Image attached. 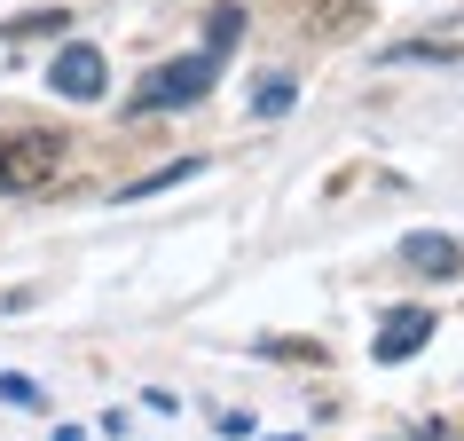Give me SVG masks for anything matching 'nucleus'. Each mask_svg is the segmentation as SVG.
<instances>
[{
  "mask_svg": "<svg viewBox=\"0 0 464 441\" xmlns=\"http://www.w3.org/2000/svg\"><path fill=\"white\" fill-rule=\"evenodd\" d=\"M237 32H245V0H213V16H205V48L228 55V48H237Z\"/></svg>",
  "mask_w": 464,
  "mask_h": 441,
  "instance_id": "nucleus-8",
  "label": "nucleus"
},
{
  "mask_svg": "<svg viewBox=\"0 0 464 441\" xmlns=\"http://www.w3.org/2000/svg\"><path fill=\"white\" fill-rule=\"evenodd\" d=\"M220 64L228 55H213V48H197V55H173V64H158V72L134 87V119H150V111H189V103H205L213 95V79H220Z\"/></svg>",
  "mask_w": 464,
  "mask_h": 441,
  "instance_id": "nucleus-1",
  "label": "nucleus"
},
{
  "mask_svg": "<svg viewBox=\"0 0 464 441\" xmlns=\"http://www.w3.org/2000/svg\"><path fill=\"white\" fill-rule=\"evenodd\" d=\"M48 87H55L63 103H102V87H111V64H102V48H95V40H72V48H55Z\"/></svg>",
  "mask_w": 464,
  "mask_h": 441,
  "instance_id": "nucleus-3",
  "label": "nucleus"
},
{
  "mask_svg": "<svg viewBox=\"0 0 464 441\" xmlns=\"http://www.w3.org/2000/svg\"><path fill=\"white\" fill-rule=\"evenodd\" d=\"M260 355H268V363H331V355H323V339H260Z\"/></svg>",
  "mask_w": 464,
  "mask_h": 441,
  "instance_id": "nucleus-11",
  "label": "nucleus"
},
{
  "mask_svg": "<svg viewBox=\"0 0 464 441\" xmlns=\"http://www.w3.org/2000/svg\"><path fill=\"white\" fill-rule=\"evenodd\" d=\"M205 173V158H173V166H158V173H142V181H126L119 190V205H142V197H158V190H173V181H197Z\"/></svg>",
  "mask_w": 464,
  "mask_h": 441,
  "instance_id": "nucleus-7",
  "label": "nucleus"
},
{
  "mask_svg": "<svg viewBox=\"0 0 464 441\" xmlns=\"http://www.w3.org/2000/svg\"><path fill=\"white\" fill-rule=\"evenodd\" d=\"M425 339H433V308H393V316L378 323L370 355H378V363H410V355H417Z\"/></svg>",
  "mask_w": 464,
  "mask_h": 441,
  "instance_id": "nucleus-4",
  "label": "nucleus"
},
{
  "mask_svg": "<svg viewBox=\"0 0 464 441\" xmlns=\"http://www.w3.org/2000/svg\"><path fill=\"white\" fill-rule=\"evenodd\" d=\"M63 166V134L55 126H24V134H0V197L48 190Z\"/></svg>",
  "mask_w": 464,
  "mask_h": 441,
  "instance_id": "nucleus-2",
  "label": "nucleus"
},
{
  "mask_svg": "<svg viewBox=\"0 0 464 441\" xmlns=\"http://www.w3.org/2000/svg\"><path fill=\"white\" fill-rule=\"evenodd\" d=\"M401 260H410L417 276H457V269H464V245H457V237L417 229V237H401Z\"/></svg>",
  "mask_w": 464,
  "mask_h": 441,
  "instance_id": "nucleus-5",
  "label": "nucleus"
},
{
  "mask_svg": "<svg viewBox=\"0 0 464 441\" xmlns=\"http://www.w3.org/2000/svg\"><path fill=\"white\" fill-rule=\"evenodd\" d=\"M370 8H378V0H315V8H307V32H315V40H354V32L370 24Z\"/></svg>",
  "mask_w": 464,
  "mask_h": 441,
  "instance_id": "nucleus-6",
  "label": "nucleus"
},
{
  "mask_svg": "<svg viewBox=\"0 0 464 441\" xmlns=\"http://www.w3.org/2000/svg\"><path fill=\"white\" fill-rule=\"evenodd\" d=\"M0 402H16V410H40V402H48V394L32 387L24 370H8V378H0Z\"/></svg>",
  "mask_w": 464,
  "mask_h": 441,
  "instance_id": "nucleus-12",
  "label": "nucleus"
},
{
  "mask_svg": "<svg viewBox=\"0 0 464 441\" xmlns=\"http://www.w3.org/2000/svg\"><path fill=\"white\" fill-rule=\"evenodd\" d=\"M48 32H72V8H32V16H8L0 40H48Z\"/></svg>",
  "mask_w": 464,
  "mask_h": 441,
  "instance_id": "nucleus-9",
  "label": "nucleus"
},
{
  "mask_svg": "<svg viewBox=\"0 0 464 441\" xmlns=\"http://www.w3.org/2000/svg\"><path fill=\"white\" fill-rule=\"evenodd\" d=\"M213 426H220V434H228V441H252V417H245V410H220Z\"/></svg>",
  "mask_w": 464,
  "mask_h": 441,
  "instance_id": "nucleus-13",
  "label": "nucleus"
},
{
  "mask_svg": "<svg viewBox=\"0 0 464 441\" xmlns=\"http://www.w3.org/2000/svg\"><path fill=\"white\" fill-rule=\"evenodd\" d=\"M292 103H299L292 72H268V79H260V87H252V111H260V119H284V111H292Z\"/></svg>",
  "mask_w": 464,
  "mask_h": 441,
  "instance_id": "nucleus-10",
  "label": "nucleus"
}]
</instances>
